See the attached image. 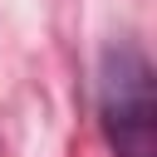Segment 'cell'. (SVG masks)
Wrapping results in <instances>:
<instances>
[{
  "instance_id": "obj_1",
  "label": "cell",
  "mask_w": 157,
  "mask_h": 157,
  "mask_svg": "<svg viewBox=\"0 0 157 157\" xmlns=\"http://www.w3.org/2000/svg\"><path fill=\"white\" fill-rule=\"evenodd\" d=\"M98 123L113 157H157V83L137 44H108L98 59Z\"/></svg>"
}]
</instances>
